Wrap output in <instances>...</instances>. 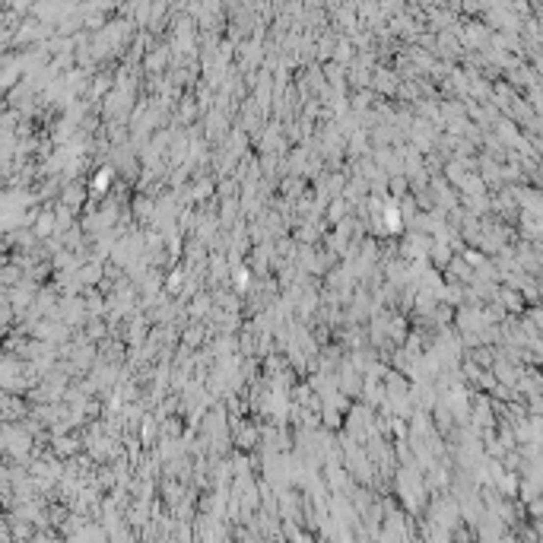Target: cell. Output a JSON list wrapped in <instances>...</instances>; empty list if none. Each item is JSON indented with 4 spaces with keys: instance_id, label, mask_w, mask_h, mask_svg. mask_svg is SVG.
<instances>
[{
    "instance_id": "cell-1",
    "label": "cell",
    "mask_w": 543,
    "mask_h": 543,
    "mask_svg": "<svg viewBox=\"0 0 543 543\" xmlns=\"http://www.w3.org/2000/svg\"><path fill=\"white\" fill-rule=\"evenodd\" d=\"M108 178H111V169L96 172V181H92V187H96V191H105V187H108Z\"/></svg>"
}]
</instances>
